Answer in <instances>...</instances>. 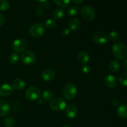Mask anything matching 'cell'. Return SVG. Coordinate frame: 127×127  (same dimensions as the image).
<instances>
[{
    "mask_svg": "<svg viewBox=\"0 0 127 127\" xmlns=\"http://www.w3.org/2000/svg\"><path fill=\"white\" fill-rule=\"evenodd\" d=\"M69 32H70V30L68 28H64L62 30V32H61V34H62V36H68L69 34Z\"/></svg>",
    "mask_w": 127,
    "mask_h": 127,
    "instance_id": "cell-31",
    "label": "cell"
},
{
    "mask_svg": "<svg viewBox=\"0 0 127 127\" xmlns=\"http://www.w3.org/2000/svg\"><path fill=\"white\" fill-rule=\"evenodd\" d=\"M4 125L6 127H13L15 125V120L14 118L11 117H7L4 120Z\"/></svg>",
    "mask_w": 127,
    "mask_h": 127,
    "instance_id": "cell-27",
    "label": "cell"
},
{
    "mask_svg": "<svg viewBox=\"0 0 127 127\" xmlns=\"http://www.w3.org/2000/svg\"><path fill=\"white\" fill-rule=\"evenodd\" d=\"M91 70V67L89 65L87 64H84V65L82 67V72H83L85 74H87V73H89V72Z\"/></svg>",
    "mask_w": 127,
    "mask_h": 127,
    "instance_id": "cell-30",
    "label": "cell"
},
{
    "mask_svg": "<svg viewBox=\"0 0 127 127\" xmlns=\"http://www.w3.org/2000/svg\"><path fill=\"white\" fill-rule=\"evenodd\" d=\"M44 26L47 27L48 29H55L57 27V23L55 21L52 19H48L46 20L44 22Z\"/></svg>",
    "mask_w": 127,
    "mask_h": 127,
    "instance_id": "cell-22",
    "label": "cell"
},
{
    "mask_svg": "<svg viewBox=\"0 0 127 127\" xmlns=\"http://www.w3.org/2000/svg\"><path fill=\"white\" fill-rule=\"evenodd\" d=\"M80 26L81 21L78 18L71 19L69 21V23H68V27H69V29L70 31H77V30H78L79 29Z\"/></svg>",
    "mask_w": 127,
    "mask_h": 127,
    "instance_id": "cell-16",
    "label": "cell"
},
{
    "mask_svg": "<svg viewBox=\"0 0 127 127\" xmlns=\"http://www.w3.org/2000/svg\"><path fill=\"white\" fill-rule=\"evenodd\" d=\"M40 96V90L35 86H31L26 91V97L29 100H37L39 99Z\"/></svg>",
    "mask_w": 127,
    "mask_h": 127,
    "instance_id": "cell-6",
    "label": "cell"
},
{
    "mask_svg": "<svg viewBox=\"0 0 127 127\" xmlns=\"http://www.w3.org/2000/svg\"><path fill=\"white\" fill-rule=\"evenodd\" d=\"M79 8L78 6H74L69 7L68 10V14L70 16H74L77 15L79 12Z\"/></svg>",
    "mask_w": 127,
    "mask_h": 127,
    "instance_id": "cell-26",
    "label": "cell"
},
{
    "mask_svg": "<svg viewBox=\"0 0 127 127\" xmlns=\"http://www.w3.org/2000/svg\"><path fill=\"white\" fill-rule=\"evenodd\" d=\"M62 127H71V126H69V125H65L63 126Z\"/></svg>",
    "mask_w": 127,
    "mask_h": 127,
    "instance_id": "cell-38",
    "label": "cell"
},
{
    "mask_svg": "<svg viewBox=\"0 0 127 127\" xmlns=\"http://www.w3.org/2000/svg\"><path fill=\"white\" fill-rule=\"evenodd\" d=\"M112 104L115 107H117L119 105V101L117 99H114L112 100Z\"/></svg>",
    "mask_w": 127,
    "mask_h": 127,
    "instance_id": "cell-33",
    "label": "cell"
},
{
    "mask_svg": "<svg viewBox=\"0 0 127 127\" xmlns=\"http://www.w3.org/2000/svg\"><path fill=\"white\" fill-rule=\"evenodd\" d=\"M81 14L82 17L85 21H92L94 20L95 16V12L94 9L92 6L89 5H86L83 6L81 9Z\"/></svg>",
    "mask_w": 127,
    "mask_h": 127,
    "instance_id": "cell-5",
    "label": "cell"
},
{
    "mask_svg": "<svg viewBox=\"0 0 127 127\" xmlns=\"http://www.w3.org/2000/svg\"><path fill=\"white\" fill-rule=\"evenodd\" d=\"M10 109H11V107L8 102L5 100H0V116L1 117L7 115L9 113Z\"/></svg>",
    "mask_w": 127,
    "mask_h": 127,
    "instance_id": "cell-13",
    "label": "cell"
},
{
    "mask_svg": "<svg viewBox=\"0 0 127 127\" xmlns=\"http://www.w3.org/2000/svg\"><path fill=\"white\" fill-rule=\"evenodd\" d=\"M56 73L53 69L51 68H46L41 73V77L44 81H51L53 80L55 77Z\"/></svg>",
    "mask_w": 127,
    "mask_h": 127,
    "instance_id": "cell-11",
    "label": "cell"
},
{
    "mask_svg": "<svg viewBox=\"0 0 127 127\" xmlns=\"http://www.w3.org/2000/svg\"><path fill=\"white\" fill-rule=\"evenodd\" d=\"M109 68L110 71L113 72H117L120 68V64L117 61H113L109 64Z\"/></svg>",
    "mask_w": 127,
    "mask_h": 127,
    "instance_id": "cell-21",
    "label": "cell"
},
{
    "mask_svg": "<svg viewBox=\"0 0 127 127\" xmlns=\"http://www.w3.org/2000/svg\"><path fill=\"white\" fill-rule=\"evenodd\" d=\"M14 90L13 86L8 83H4L0 86V96L7 97L12 93Z\"/></svg>",
    "mask_w": 127,
    "mask_h": 127,
    "instance_id": "cell-10",
    "label": "cell"
},
{
    "mask_svg": "<svg viewBox=\"0 0 127 127\" xmlns=\"http://www.w3.org/2000/svg\"><path fill=\"white\" fill-rule=\"evenodd\" d=\"M42 96L43 100L50 101L53 98V97H54V92L52 90H45L42 93Z\"/></svg>",
    "mask_w": 127,
    "mask_h": 127,
    "instance_id": "cell-20",
    "label": "cell"
},
{
    "mask_svg": "<svg viewBox=\"0 0 127 127\" xmlns=\"http://www.w3.org/2000/svg\"><path fill=\"white\" fill-rule=\"evenodd\" d=\"M112 52L115 57L118 59H123L127 55V47L122 42H118L112 46Z\"/></svg>",
    "mask_w": 127,
    "mask_h": 127,
    "instance_id": "cell-1",
    "label": "cell"
},
{
    "mask_svg": "<svg viewBox=\"0 0 127 127\" xmlns=\"http://www.w3.org/2000/svg\"><path fill=\"white\" fill-rule=\"evenodd\" d=\"M77 59L80 63L83 64H86L90 59V57L88 52L86 51H81L78 54Z\"/></svg>",
    "mask_w": 127,
    "mask_h": 127,
    "instance_id": "cell-15",
    "label": "cell"
},
{
    "mask_svg": "<svg viewBox=\"0 0 127 127\" xmlns=\"http://www.w3.org/2000/svg\"><path fill=\"white\" fill-rule=\"evenodd\" d=\"M119 82L122 85L127 86V72L122 73L119 77Z\"/></svg>",
    "mask_w": 127,
    "mask_h": 127,
    "instance_id": "cell-28",
    "label": "cell"
},
{
    "mask_svg": "<svg viewBox=\"0 0 127 127\" xmlns=\"http://www.w3.org/2000/svg\"><path fill=\"white\" fill-rule=\"evenodd\" d=\"M92 39L95 43L99 45L105 44L108 41V36L105 32L102 31H96L92 36Z\"/></svg>",
    "mask_w": 127,
    "mask_h": 127,
    "instance_id": "cell-8",
    "label": "cell"
},
{
    "mask_svg": "<svg viewBox=\"0 0 127 127\" xmlns=\"http://www.w3.org/2000/svg\"><path fill=\"white\" fill-rule=\"evenodd\" d=\"M123 67L125 69L127 70V58L125 59L124 61V62H123Z\"/></svg>",
    "mask_w": 127,
    "mask_h": 127,
    "instance_id": "cell-35",
    "label": "cell"
},
{
    "mask_svg": "<svg viewBox=\"0 0 127 127\" xmlns=\"http://www.w3.org/2000/svg\"><path fill=\"white\" fill-rule=\"evenodd\" d=\"M65 14V11L63 9L58 7V8L55 9L54 11H53L52 13V16H53V19L56 20H60L62 19Z\"/></svg>",
    "mask_w": 127,
    "mask_h": 127,
    "instance_id": "cell-18",
    "label": "cell"
},
{
    "mask_svg": "<svg viewBox=\"0 0 127 127\" xmlns=\"http://www.w3.org/2000/svg\"><path fill=\"white\" fill-rule=\"evenodd\" d=\"M117 113L120 118H127V105L123 104L119 106L117 109Z\"/></svg>",
    "mask_w": 127,
    "mask_h": 127,
    "instance_id": "cell-19",
    "label": "cell"
},
{
    "mask_svg": "<svg viewBox=\"0 0 127 127\" xmlns=\"http://www.w3.org/2000/svg\"><path fill=\"white\" fill-rule=\"evenodd\" d=\"M45 32L44 25L41 22H38L33 24L29 30V33L34 38H38L43 36Z\"/></svg>",
    "mask_w": 127,
    "mask_h": 127,
    "instance_id": "cell-3",
    "label": "cell"
},
{
    "mask_svg": "<svg viewBox=\"0 0 127 127\" xmlns=\"http://www.w3.org/2000/svg\"><path fill=\"white\" fill-rule=\"evenodd\" d=\"M49 105L51 109L53 110L62 111L66 108V103L63 98L61 97H55L50 101Z\"/></svg>",
    "mask_w": 127,
    "mask_h": 127,
    "instance_id": "cell-4",
    "label": "cell"
},
{
    "mask_svg": "<svg viewBox=\"0 0 127 127\" xmlns=\"http://www.w3.org/2000/svg\"><path fill=\"white\" fill-rule=\"evenodd\" d=\"M5 22H6V18L5 16L2 14H0V27L2 26L4 24Z\"/></svg>",
    "mask_w": 127,
    "mask_h": 127,
    "instance_id": "cell-32",
    "label": "cell"
},
{
    "mask_svg": "<svg viewBox=\"0 0 127 127\" xmlns=\"http://www.w3.org/2000/svg\"><path fill=\"white\" fill-rule=\"evenodd\" d=\"M12 49L16 52H22L27 47V42L22 38L16 39L13 41L12 45Z\"/></svg>",
    "mask_w": 127,
    "mask_h": 127,
    "instance_id": "cell-9",
    "label": "cell"
},
{
    "mask_svg": "<svg viewBox=\"0 0 127 127\" xmlns=\"http://www.w3.org/2000/svg\"><path fill=\"white\" fill-rule=\"evenodd\" d=\"M38 104L40 105H42L43 104V99H38Z\"/></svg>",
    "mask_w": 127,
    "mask_h": 127,
    "instance_id": "cell-36",
    "label": "cell"
},
{
    "mask_svg": "<svg viewBox=\"0 0 127 127\" xmlns=\"http://www.w3.org/2000/svg\"><path fill=\"white\" fill-rule=\"evenodd\" d=\"M104 82L107 87L110 88H114L117 85L116 78L112 75H107L104 78Z\"/></svg>",
    "mask_w": 127,
    "mask_h": 127,
    "instance_id": "cell-14",
    "label": "cell"
},
{
    "mask_svg": "<svg viewBox=\"0 0 127 127\" xmlns=\"http://www.w3.org/2000/svg\"><path fill=\"white\" fill-rule=\"evenodd\" d=\"M65 114L68 118L70 119L75 118L78 114V108L75 105H69L65 108Z\"/></svg>",
    "mask_w": 127,
    "mask_h": 127,
    "instance_id": "cell-12",
    "label": "cell"
},
{
    "mask_svg": "<svg viewBox=\"0 0 127 127\" xmlns=\"http://www.w3.org/2000/svg\"><path fill=\"white\" fill-rule=\"evenodd\" d=\"M35 1L38 2H40V3H42V2H45L47 1V0H35Z\"/></svg>",
    "mask_w": 127,
    "mask_h": 127,
    "instance_id": "cell-37",
    "label": "cell"
},
{
    "mask_svg": "<svg viewBox=\"0 0 127 127\" xmlns=\"http://www.w3.org/2000/svg\"><path fill=\"white\" fill-rule=\"evenodd\" d=\"M71 0H53L55 3L62 7H66L70 3Z\"/></svg>",
    "mask_w": 127,
    "mask_h": 127,
    "instance_id": "cell-24",
    "label": "cell"
},
{
    "mask_svg": "<svg viewBox=\"0 0 127 127\" xmlns=\"http://www.w3.org/2000/svg\"><path fill=\"white\" fill-rule=\"evenodd\" d=\"M21 59L26 65H32L35 62L36 56L31 51H24L21 55Z\"/></svg>",
    "mask_w": 127,
    "mask_h": 127,
    "instance_id": "cell-7",
    "label": "cell"
},
{
    "mask_svg": "<svg viewBox=\"0 0 127 127\" xmlns=\"http://www.w3.org/2000/svg\"><path fill=\"white\" fill-rule=\"evenodd\" d=\"M12 86L16 90H23L26 87V82L20 78H16L13 80Z\"/></svg>",
    "mask_w": 127,
    "mask_h": 127,
    "instance_id": "cell-17",
    "label": "cell"
},
{
    "mask_svg": "<svg viewBox=\"0 0 127 127\" xmlns=\"http://www.w3.org/2000/svg\"><path fill=\"white\" fill-rule=\"evenodd\" d=\"M77 88L73 83H68L66 84L62 90V95L63 97L67 100H73L77 95Z\"/></svg>",
    "mask_w": 127,
    "mask_h": 127,
    "instance_id": "cell-2",
    "label": "cell"
},
{
    "mask_svg": "<svg viewBox=\"0 0 127 127\" xmlns=\"http://www.w3.org/2000/svg\"><path fill=\"white\" fill-rule=\"evenodd\" d=\"M10 4L6 0H0V11H6L9 9Z\"/></svg>",
    "mask_w": 127,
    "mask_h": 127,
    "instance_id": "cell-25",
    "label": "cell"
},
{
    "mask_svg": "<svg viewBox=\"0 0 127 127\" xmlns=\"http://www.w3.org/2000/svg\"><path fill=\"white\" fill-rule=\"evenodd\" d=\"M120 37V35L116 31H112L109 34V36H108V39L110 40L111 41H116Z\"/></svg>",
    "mask_w": 127,
    "mask_h": 127,
    "instance_id": "cell-29",
    "label": "cell"
},
{
    "mask_svg": "<svg viewBox=\"0 0 127 127\" xmlns=\"http://www.w3.org/2000/svg\"><path fill=\"white\" fill-rule=\"evenodd\" d=\"M9 61L12 64H16L19 61V56L17 52L11 53L9 57Z\"/></svg>",
    "mask_w": 127,
    "mask_h": 127,
    "instance_id": "cell-23",
    "label": "cell"
},
{
    "mask_svg": "<svg viewBox=\"0 0 127 127\" xmlns=\"http://www.w3.org/2000/svg\"><path fill=\"white\" fill-rule=\"evenodd\" d=\"M72 1L76 4H81V3H83L84 0H72Z\"/></svg>",
    "mask_w": 127,
    "mask_h": 127,
    "instance_id": "cell-34",
    "label": "cell"
}]
</instances>
